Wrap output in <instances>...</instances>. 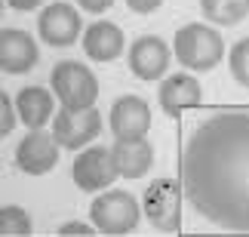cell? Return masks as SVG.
Instances as JSON below:
<instances>
[{
    "instance_id": "6da1fadb",
    "label": "cell",
    "mask_w": 249,
    "mask_h": 237,
    "mask_svg": "<svg viewBox=\"0 0 249 237\" xmlns=\"http://www.w3.org/2000/svg\"><path fill=\"white\" fill-rule=\"evenodd\" d=\"M185 194L225 231H249V108L203 120L181 154Z\"/></svg>"
},
{
    "instance_id": "7a4b0ae2",
    "label": "cell",
    "mask_w": 249,
    "mask_h": 237,
    "mask_svg": "<svg viewBox=\"0 0 249 237\" xmlns=\"http://www.w3.org/2000/svg\"><path fill=\"white\" fill-rule=\"evenodd\" d=\"M172 50H176V59L185 65L191 71H209L215 68L218 62H222L225 55V40L222 34L215 31V28L209 25H181L176 31V43H172Z\"/></svg>"
},
{
    "instance_id": "3957f363",
    "label": "cell",
    "mask_w": 249,
    "mask_h": 237,
    "mask_svg": "<svg viewBox=\"0 0 249 237\" xmlns=\"http://www.w3.org/2000/svg\"><path fill=\"white\" fill-rule=\"evenodd\" d=\"M50 80H53V92L62 102V108H74V111L92 108L95 99H99V80L83 62H74V59L59 62L50 71Z\"/></svg>"
},
{
    "instance_id": "277c9868",
    "label": "cell",
    "mask_w": 249,
    "mask_h": 237,
    "mask_svg": "<svg viewBox=\"0 0 249 237\" xmlns=\"http://www.w3.org/2000/svg\"><path fill=\"white\" fill-rule=\"evenodd\" d=\"M89 222L99 228V234L108 237H123L129 231H136L139 225V203L129 191H105L102 197H95L89 206Z\"/></svg>"
},
{
    "instance_id": "5b68a950",
    "label": "cell",
    "mask_w": 249,
    "mask_h": 237,
    "mask_svg": "<svg viewBox=\"0 0 249 237\" xmlns=\"http://www.w3.org/2000/svg\"><path fill=\"white\" fill-rule=\"evenodd\" d=\"M142 210H145L148 222L157 231H163V234L178 231L181 228V185L176 179L151 182L145 191V201H142Z\"/></svg>"
},
{
    "instance_id": "8992f818",
    "label": "cell",
    "mask_w": 249,
    "mask_h": 237,
    "mask_svg": "<svg viewBox=\"0 0 249 237\" xmlns=\"http://www.w3.org/2000/svg\"><path fill=\"white\" fill-rule=\"evenodd\" d=\"M74 182L80 191H105L120 176L117 160L111 148H83V154L74 157Z\"/></svg>"
},
{
    "instance_id": "52a82bcc",
    "label": "cell",
    "mask_w": 249,
    "mask_h": 237,
    "mask_svg": "<svg viewBox=\"0 0 249 237\" xmlns=\"http://www.w3.org/2000/svg\"><path fill=\"white\" fill-rule=\"evenodd\" d=\"M102 132V114L95 108H62L53 117V136L59 139L62 148H83Z\"/></svg>"
},
{
    "instance_id": "ba28073f",
    "label": "cell",
    "mask_w": 249,
    "mask_h": 237,
    "mask_svg": "<svg viewBox=\"0 0 249 237\" xmlns=\"http://www.w3.org/2000/svg\"><path fill=\"white\" fill-rule=\"evenodd\" d=\"M59 148L62 145L53 132L31 129L16 148V164H18V169H25V173H31V176H43L59 164Z\"/></svg>"
},
{
    "instance_id": "9c48e42d",
    "label": "cell",
    "mask_w": 249,
    "mask_h": 237,
    "mask_svg": "<svg viewBox=\"0 0 249 237\" xmlns=\"http://www.w3.org/2000/svg\"><path fill=\"white\" fill-rule=\"evenodd\" d=\"M80 13L71 3H50L37 18V34L50 46H71L80 37Z\"/></svg>"
},
{
    "instance_id": "30bf717a",
    "label": "cell",
    "mask_w": 249,
    "mask_h": 237,
    "mask_svg": "<svg viewBox=\"0 0 249 237\" xmlns=\"http://www.w3.org/2000/svg\"><path fill=\"white\" fill-rule=\"evenodd\" d=\"M108 127L114 139H145L151 129V108L139 96H123L111 105Z\"/></svg>"
},
{
    "instance_id": "8fae6325",
    "label": "cell",
    "mask_w": 249,
    "mask_h": 237,
    "mask_svg": "<svg viewBox=\"0 0 249 237\" xmlns=\"http://www.w3.org/2000/svg\"><path fill=\"white\" fill-rule=\"evenodd\" d=\"M37 59H40V50H37L31 34L22 28H3V34H0V71L25 74L37 65Z\"/></svg>"
},
{
    "instance_id": "7c38bea8",
    "label": "cell",
    "mask_w": 249,
    "mask_h": 237,
    "mask_svg": "<svg viewBox=\"0 0 249 237\" xmlns=\"http://www.w3.org/2000/svg\"><path fill=\"white\" fill-rule=\"evenodd\" d=\"M126 62H129V71L136 74V77L157 80L160 74H166V68H169V46L160 40V37L145 34L129 46Z\"/></svg>"
},
{
    "instance_id": "4fadbf2b",
    "label": "cell",
    "mask_w": 249,
    "mask_h": 237,
    "mask_svg": "<svg viewBox=\"0 0 249 237\" xmlns=\"http://www.w3.org/2000/svg\"><path fill=\"white\" fill-rule=\"evenodd\" d=\"M160 108L166 111L169 117H181L188 108L200 105V99H203V87H200L197 77H191V74H172L160 83Z\"/></svg>"
},
{
    "instance_id": "5bb4252c",
    "label": "cell",
    "mask_w": 249,
    "mask_h": 237,
    "mask_svg": "<svg viewBox=\"0 0 249 237\" xmlns=\"http://www.w3.org/2000/svg\"><path fill=\"white\" fill-rule=\"evenodd\" d=\"M83 50L92 62H114L126 50V37L117 25L111 22H95L83 31Z\"/></svg>"
},
{
    "instance_id": "9a60e30c",
    "label": "cell",
    "mask_w": 249,
    "mask_h": 237,
    "mask_svg": "<svg viewBox=\"0 0 249 237\" xmlns=\"http://www.w3.org/2000/svg\"><path fill=\"white\" fill-rule=\"evenodd\" d=\"M111 151L123 179H142L154 164V148L145 139H117L111 145Z\"/></svg>"
},
{
    "instance_id": "2e32d148",
    "label": "cell",
    "mask_w": 249,
    "mask_h": 237,
    "mask_svg": "<svg viewBox=\"0 0 249 237\" xmlns=\"http://www.w3.org/2000/svg\"><path fill=\"white\" fill-rule=\"evenodd\" d=\"M16 111L28 129H43L53 117V96L43 87H25L16 96Z\"/></svg>"
},
{
    "instance_id": "e0dca14e",
    "label": "cell",
    "mask_w": 249,
    "mask_h": 237,
    "mask_svg": "<svg viewBox=\"0 0 249 237\" xmlns=\"http://www.w3.org/2000/svg\"><path fill=\"white\" fill-rule=\"evenodd\" d=\"M200 9L213 25H237L249 16V0H200Z\"/></svg>"
},
{
    "instance_id": "ac0fdd59",
    "label": "cell",
    "mask_w": 249,
    "mask_h": 237,
    "mask_svg": "<svg viewBox=\"0 0 249 237\" xmlns=\"http://www.w3.org/2000/svg\"><path fill=\"white\" fill-rule=\"evenodd\" d=\"M0 234L3 237H28L31 234V219L22 206H3L0 210Z\"/></svg>"
},
{
    "instance_id": "d6986e66",
    "label": "cell",
    "mask_w": 249,
    "mask_h": 237,
    "mask_svg": "<svg viewBox=\"0 0 249 237\" xmlns=\"http://www.w3.org/2000/svg\"><path fill=\"white\" fill-rule=\"evenodd\" d=\"M228 68H231L234 80L249 87V37H243L240 43L231 46V55H228Z\"/></svg>"
},
{
    "instance_id": "ffe728a7",
    "label": "cell",
    "mask_w": 249,
    "mask_h": 237,
    "mask_svg": "<svg viewBox=\"0 0 249 237\" xmlns=\"http://www.w3.org/2000/svg\"><path fill=\"white\" fill-rule=\"evenodd\" d=\"M16 129V111L9 105V96L0 92V136H9Z\"/></svg>"
},
{
    "instance_id": "44dd1931",
    "label": "cell",
    "mask_w": 249,
    "mask_h": 237,
    "mask_svg": "<svg viewBox=\"0 0 249 237\" xmlns=\"http://www.w3.org/2000/svg\"><path fill=\"white\" fill-rule=\"evenodd\" d=\"M92 231H99L95 225H83V222H71V225H62L59 237H89Z\"/></svg>"
},
{
    "instance_id": "7402d4cb",
    "label": "cell",
    "mask_w": 249,
    "mask_h": 237,
    "mask_svg": "<svg viewBox=\"0 0 249 237\" xmlns=\"http://www.w3.org/2000/svg\"><path fill=\"white\" fill-rule=\"evenodd\" d=\"M160 3H163V0H126V6L132 9V13H142V16H145V13H154Z\"/></svg>"
},
{
    "instance_id": "603a6c76",
    "label": "cell",
    "mask_w": 249,
    "mask_h": 237,
    "mask_svg": "<svg viewBox=\"0 0 249 237\" xmlns=\"http://www.w3.org/2000/svg\"><path fill=\"white\" fill-rule=\"evenodd\" d=\"M77 3L86 9V13H105V9L114 3V0H77Z\"/></svg>"
},
{
    "instance_id": "cb8c5ba5",
    "label": "cell",
    "mask_w": 249,
    "mask_h": 237,
    "mask_svg": "<svg viewBox=\"0 0 249 237\" xmlns=\"http://www.w3.org/2000/svg\"><path fill=\"white\" fill-rule=\"evenodd\" d=\"M6 3L13 6V9H22V13H28V9H37L43 0H6Z\"/></svg>"
}]
</instances>
